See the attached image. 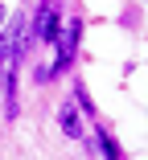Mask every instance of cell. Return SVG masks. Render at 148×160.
<instances>
[{"label":"cell","mask_w":148,"mask_h":160,"mask_svg":"<svg viewBox=\"0 0 148 160\" xmlns=\"http://www.w3.org/2000/svg\"><path fill=\"white\" fill-rule=\"evenodd\" d=\"M58 123H62V132H66V136H74V140L82 136V123H78V111H74L70 103H62V107H58Z\"/></svg>","instance_id":"cell-1"},{"label":"cell","mask_w":148,"mask_h":160,"mask_svg":"<svg viewBox=\"0 0 148 160\" xmlns=\"http://www.w3.org/2000/svg\"><path fill=\"white\" fill-rule=\"evenodd\" d=\"M74 94H78L82 111H86V115H95V103H91V94H86V86H74Z\"/></svg>","instance_id":"cell-2"},{"label":"cell","mask_w":148,"mask_h":160,"mask_svg":"<svg viewBox=\"0 0 148 160\" xmlns=\"http://www.w3.org/2000/svg\"><path fill=\"white\" fill-rule=\"evenodd\" d=\"M4 12H8V8H4V4H0V29H4Z\"/></svg>","instance_id":"cell-3"}]
</instances>
